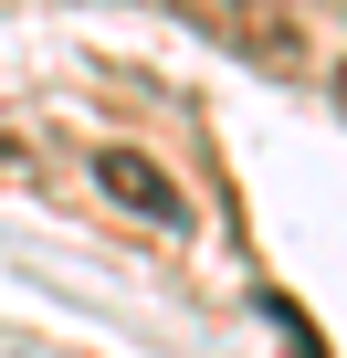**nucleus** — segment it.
<instances>
[{
  "label": "nucleus",
  "instance_id": "1",
  "mask_svg": "<svg viewBox=\"0 0 347 358\" xmlns=\"http://www.w3.org/2000/svg\"><path fill=\"white\" fill-rule=\"evenodd\" d=\"M179 11H190L221 53H253V64H274V74H295V64H305L295 0H179Z\"/></svg>",
  "mask_w": 347,
  "mask_h": 358
},
{
  "label": "nucleus",
  "instance_id": "2",
  "mask_svg": "<svg viewBox=\"0 0 347 358\" xmlns=\"http://www.w3.org/2000/svg\"><path fill=\"white\" fill-rule=\"evenodd\" d=\"M95 190H105L116 211L158 222V232H179V222H190V201H179V179H168L158 158H137V148H95Z\"/></svg>",
  "mask_w": 347,
  "mask_h": 358
},
{
  "label": "nucleus",
  "instance_id": "3",
  "mask_svg": "<svg viewBox=\"0 0 347 358\" xmlns=\"http://www.w3.org/2000/svg\"><path fill=\"white\" fill-rule=\"evenodd\" d=\"M337 116H347V64H337Z\"/></svg>",
  "mask_w": 347,
  "mask_h": 358
}]
</instances>
